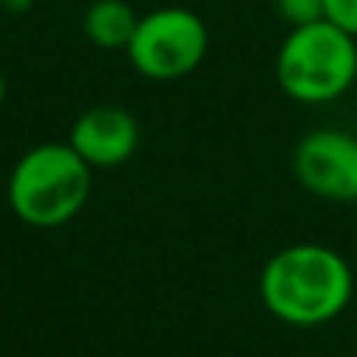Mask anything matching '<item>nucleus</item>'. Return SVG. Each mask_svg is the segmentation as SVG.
<instances>
[{
  "instance_id": "nucleus-1",
  "label": "nucleus",
  "mask_w": 357,
  "mask_h": 357,
  "mask_svg": "<svg viewBox=\"0 0 357 357\" xmlns=\"http://www.w3.org/2000/svg\"><path fill=\"white\" fill-rule=\"evenodd\" d=\"M257 291L266 314L279 323L317 329L348 310L354 298V270L335 248L298 241L266 260Z\"/></svg>"
},
{
  "instance_id": "nucleus-2",
  "label": "nucleus",
  "mask_w": 357,
  "mask_h": 357,
  "mask_svg": "<svg viewBox=\"0 0 357 357\" xmlns=\"http://www.w3.org/2000/svg\"><path fill=\"white\" fill-rule=\"evenodd\" d=\"M276 82L298 104H333L357 82V38L329 19L291 25L276 54Z\"/></svg>"
},
{
  "instance_id": "nucleus-3",
  "label": "nucleus",
  "mask_w": 357,
  "mask_h": 357,
  "mask_svg": "<svg viewBox=\"0 0 357 357\" xmlns=\"http://www.w3.org/2000/svg\"><path fill=\"white\" fill-rule=\"evenodd\" d=\"M91 167L73 144H38L16 160L6 185L13 213L38 229L69 222L88 201Z\"/></svg>"
},
{
  "instance_id": "nucleus-4",
  "label": "nucleus",
  "mask_w": 357,
  "mask_h": 357,
  "mask_svg": "<svg viewBox=\"0 0 357 357\" xmlns=\"http://www.w3.org/2000/svg\"><path fill=\"white\" fill-rule=\"evenodd\" d=\"M210 47L207 25L197 13L185 6H160L148 16H138L129 54L132 66L157 82H173L191 75L204 63Z\"/></svg>"
},
{
  "instance_id": "nucleus-5",
  "label": "nucleus",
  "mask_w": 357,
  "mask_h": 357,
  "mask_svg": "<svg viewBox=\"0 0 357 357\" xmlns=\"http://www.w3.org/2000/svg\"><path fill=\"white\" fill-rule=\"evenodd\" d=\"M295 178L307 195L323 201H357V132L314 129L295 144Z\"/></svg>"
},
{
  "instance_id": "nucleus-6",
  "label": "nucleus",
  "mask_w": 357,
  "mask_h": 357,
  "mask_svg": "<svg viewBox=\"0 0 357 357\" xmlns=\"http://www.w3.org/2000/svg\"><path fill=\"white\" fill-rule=\"evenodd\" d=\"M69 144L91 169L119 167L138 148V123L126 107L98 104L73 123Z\"/></svg>"
},
{
  "instance_id": "nucleus-7",
  "label": "nucleus",
  "mask_w": 357,
  "mask_h": 357,
  "mask_svg": "<svg viewBox=\"0 0 357 357\" xmlns=\"http://www.w3.org/2000/svg\"><path fill=\"white\" fill-rule=\"evenodd\" d=\"M82 25H85V35L91 44L104 50H126L135 35L138 16L123 0H94L85 10Z\"/></svg>"
},
{
  "instance_id": "nucleus-8",
  "label": "nucleus",
  "mask_w": 357,
  "mask_h": 357,
  "mask_svg": "<svg viewBox=\"0 0 357 357\" xmlns=\"http://www.w3.org/2000/svg\"><path fill=\"white\" fill-rule=\"evenodd\" d=\"M273 6H276V13L289 25H307L323 19L326 0H273Z\"/></svg>"
},
{
  "instance_id": "nucleus-9",
  "label": "nucleus",
  "mask_w": 357,
  "mask_h": 357,
  "mask_svg": "<svg viewBox=\"0 0 357 357\" xmlns=\"http://www.w3.org/2000/svg\"><path fill=\"white\" fill-rule=\"evenodd\" d=\"M323 19H329L333 25H339V29H345L348 35L357 38V0H326Z\"/></svg>"
},
{
  "instance_id": "nucleus-10",
  "label": "nucleus",
  "mask_w": 357,
  "mask_h": 357,
  "mask_svg": "<svg viewBox=\"0 0 357 357\" xmlns=\"http://www.w3.org/2000/svg\"><path fill=\"white\" fill-rule=\"evenodd\" d=\"M3 98H6V82H3V75H0V104H3Z\"/></svg>"
},
{
  "instance_id": "nucleus-11",
  "label": "nucleus",
  "mask_w": 357,
  "mask_h": 357,
  "mask_svg": "<svg viewBox=\"0 0 357 357\" xmlns=\"http://www.w3.org/2000/svg\"><path fill=\"white\" fill-rule=\"evenodd\" d=\"M6 3H10V0H0V6H6Z\"/></svg>"
},
{
  "instance_id": "nucleus-12",
  "label": "nucleus",
  "mask_w": 357,
  "mask_h": 357,
  "mask_svg": "<svg viewBox=\"0 0 357 357\" xmlns=\"http://www.w3.org/2000/svg\"><path fill=\"white\" fill-rule=\"evenodd\" d=\"M354 132H357V116H354Z\"/></svg>"
}]
</instances>
